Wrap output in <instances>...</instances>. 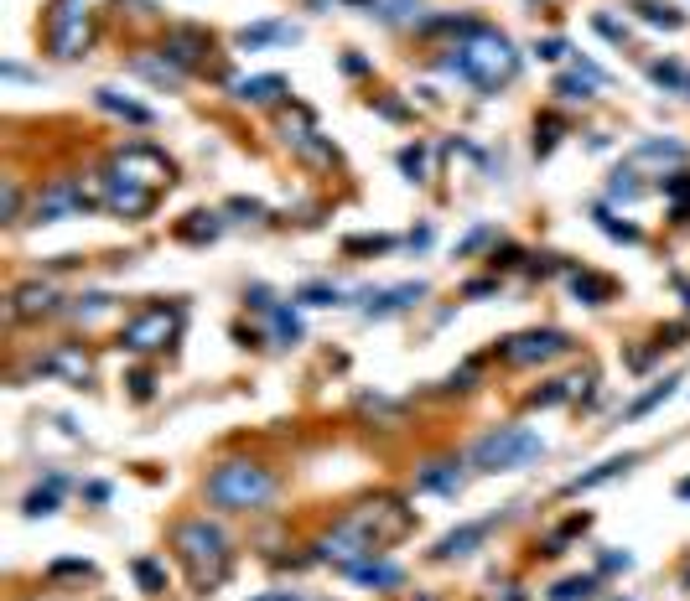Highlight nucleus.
<instances>
[{"label": "nucleus", "instance_id": "obj_1", "mask_svg": "<svg viewBox=\"0 0 690 601\" xmlns=\"http://www.w3.org/2000/svg\"><path fill=\"white\" fill-rule=\"evenodd\" d=\"M405 534H416V514L400 497H369V503L348 508L327 534L317 539V560H327L337 570H354L358 560L384 555Z\"/></svg>", "mask_w": 690, "mask_h": 601}, {"label": "nucleus", "instance_id": "obj_2", "mask_svg": "<svg viewBox=\"0 0 690 601\" xmlns=\"http://www.w3.org/2000/svg\"><path fill=\"white\" fill-rule=\"evenodd\" d=\"M171 182H177V166L167 161V150H156L146 141L120 145L109 156L105 177H99V187H105V213L109 218H125V223H141V218L156 213V203H161V192Z\"/></svg>", "mask_w": 690, "mask_h": 601}, {"label": "nucleus", "instance_id": "obj_3", "mask_svg": "<svg viewBox=\"0 0 690 601\" xmlns=\"http://www.w3.org/2000/svg\"><path fill=\"white\" fill-rule=\"evenodd\" d=\"M437 68L462 78L467 88H478V94H499V88H509L520 78V52H514V41L503 37L499 26L467 16V26L452 32V41L437 52Z\"/></svg>", "mask_w": 690, "mask_h": 601}, {"label": "nucleus", "instance_id": "obj_4", "mask_svg": "<svg viewBox=\"0 0 690 601\" xmlns=\"http://www.w3.org/2000/svg\"><path fill=\"white\" fill-rule=\"evenodd\" d=\"M171 550L182 560V570L192 576V591H203V596L213 586H224V576L234 565L229 534L218 524H208V518H177L171 524Z\"/></svg>", "mask_w": 690, "mask_h": 601}, {"label": "nucleus", "instance_id": "obj_5", "mask_svg": "<svg viewBox=\"0 0 690 601\" xmlns=\"http://www.w3.org/2000/svg\"><path fill=\"white\" fill-rule=\"evenodd\" d=\"M203 493L224 514H254V508H265L275 497V472L260 467V461H250V456H229V461H218L208 472Z\"/></svg>", "mask_w": 690, "mask_h": 601}, {"label": "nucleus", "instance_id": "obj_6", "mask_svg": "<svg viewBox=\"0 0 690 601\" xmlns=\"http://www.w3.org/2000/svg\"><path fill=\"white\" fill-rule=\"evenodd\" d=\"M109 0H52L47 5V52L58 62H78L99 37Z\"/></svg>", "mask_w": 690, "mask_h": 601}, {"label": "nucleus", "instance_id": "obj_7", "mask_svg": "<svg viewBox=\"0 0 690 601\" xmlns=\"http://www.w3.org/2000/svg\"><path fill=\"white\" fill-rule=\"evenodd\" d=\"M545 456V435L529 431V425H493V431H483L473 441V451L467 461L478 467V472H520L529 461H540Z\"/></svg>", "mask_w": 690, "mask_h": 601}, {"label": "nucleus", "instance_id": "obj_8", "mask_svg": "<svg viewBox=\"0 0 690 601\" xmlns=\"http://www.w3.org/2000/svg\"><path fill=\"white\" fill-rule=\"evenodd\" d=\"M88 207H105V187L84 182V177H52V182L32 197V223H63V218H84Z\"/></svg>", "mask_w": 690, "mask_h": 601}, {"label": "nucleus", "instance_id": "obj_9", "mask_svg": "<svg viewBox=\"0 0 690 601\" xmlns=\"http://www.w3.org/2000/svg\"><path fill=\"white\" fill-rule=\"evenodd\" d=\"M177 332H182V306L151 301V306H141L125 327H120V348L125 352H161V348L177 342Z\"/></svg>", "mask_w": 690, "mask_h": 601}, {"label": "nucleus", "instance_id": "obj_10", "mask_svg": "<svg viewBox=\"0 0 690 601\" xmlns=\"http://www.w3.org/2000/svg\"><path fill=\"white\" fill-rule=\"evenodd\" d=\"M571 348H576V342H571L561 327H535V332H514V337H503L499 358H503V363H514V369H535V363L566 358Z\"/></svg>", "mask_w": 690, "mask_h": 601}, {"label": "nucleus", "instance_id": "obj_11", "mask_svg": "<svg viewBox=\"0 0 690 601\" xmlns=\"http://www.w3.org/2000/svg\"><path fill=\"white\" fill-rule=\"evenodd\" d=\"M37 369H42L47 378H63V384H88V378H94V358H88L84 342H58L52 352L37 358Z\"/></svg>", "mask_w": 690, "mask_h": 601}, {"label": "nucleus", "instance_id": "obj_12", "mask_svg": "<svg viewBox=\"0 0 690 601\" xmlns=\"http://www.w3.org/2000/svg\"><path fill=\"white\" fill-rule=\"evenodd\" d=\"M130 73H135V78H146L151 88H167V94H177V88L188 83V68H177L161 47H141V52H130Z\"/></svg>", "mask_w": 690, "mask_h": 601}, {"label": "nucleus", "instance_id": "obj_13", "mask_svg": "<svg viewBox=\"0 0 690 601\" xmlns=\"http://www.w3.org/2000/svg\"><path fill=\"white\" fill-rule=\"evenodd\" d=\"M63 311V296L52 280H26V286L11 290V322H37V316H52Z\"/></svg>", "mask_w": 690, "mask_h": 601}, {"label": "nucleus", "instance_id": "obj_14", "mask_svg": "<svg viewBox=\"0 0 690 601\" xmlns=\"http://www.w3.org/2000/svg\"><path fill=\"white\" fill-rule=\"evenodd\" d=\"M467 461H457V456H437V461H426L416 472V493H437V497H457L462 482H467V472H462Z\"/></svg>", "mask_w": 690, "mask_h": 601}, {"label": "nucleus", "instance_id": "obj_15", "mask_svg": "<svg viewBox=\"0 0 690 601\" xmlns=\"http://www.w3.org/2000/svg\"><path fill=\"white\" fill-rule=\"evenodd\" d=\"M488 529H493V518H473V524H457L452 534H441L437 539V550H431V560H467L473 550H478L483 539H488Z\"/></svg>", "mask_w": 690, "mask_h": 601}, {"label": "nucleus", "instance_id": "obj_16", "mask_svg": "<svg viewBox=\"0 0 690 601\" xmlns=\"http://www.w3.org/2000/svg\"><path fill=\"white\" fill-rule=\"evenodd\" d=\"M426 296V280H405V286H390V290H369L363 296V316H395V311H410Z\"/></svg>", "mask_w": 690, "mask_h": 601}, {"label": "nucleus", "instance_id": "obj_17", "mask_svg": "<svg viewBox=\"0 0 690 601\" xmlns=\"http://www.w3.org/2000/svg\"><path fill=\"white\" fill-rule=\"evenodd\" d=\"M161 52H167L177 68H198L203 62V52H208V32H198V26H177V32H167V41H161Z\"/></svg>", "mask_w": 690, "mask_h": 601}, {"label": "nucleus", "instance_id": "obj_18", "mask_svg": "<svg viewBox=\"0 0 690 601\" xmlns=\"http://www.w3.org/2000/svg\"><path fill=\"white\" fill-rule=\"evenodd\" d=\"M633 461H639V456H633V451H623V456H607V461H597V467H586V472H576L571 482H566V497L592 493V487H603V482H612V477L633 472Z\"/></svg>", "mask_w": 690, "mask_h": 601}, {"label": "nucleus", "instance_id": "obj_19", "mask_svg": "<svg viewBox=\"0 0 690 601\" xmlns=\"http://www.w3.org/2000/svg\"><path fill=\"white\" fill-rule=\"evenodd\" d=\"M234 41H239L244 52H254V47H291V41H301V26H291V21H254V26H244Z\"/></svg>", "mask_w": 690, "mask_h": 601}, {"label": "nucleus", "instance_id": "obj_20", "mask_svg": "<svg viewBox=\"0 0 690 601\" xmlns=\"http://www.w3.org/2000/svg\"><path fill=\"white\" fill-rule=\"evenodd\" d=\"M286 94H291V83L281 78V73H254V78L234 83V99L239 104H281Z\"/></svg>", "mask_w": 690, "mask_h": 601}, {"label": "nucleus", "instance_id": "obj_21", "mask_svg": "<svg viewBox=\"0 0 690 601\" xmlns=\"http://www.w3.org/2000/svg\"><path fill=\"white\" fill-rule=\"evenodd\" d=\"M63 487H68V477H63V472H47L42 487H32V493H26L22 514H26V518H52L58 508H63Z\"/></svg>", "mask_w": 690, "mask_h": 601}, {"label": "nucleus", "instance_id": "obj_22", "mask_svg": "<svg viewBox=\"0 0 690 601\" xmlns=\"http://www.w3.org/2000/svg\"><path fill=\"white\" fill-rule=\"evenodd\" d=\"M94 104H99L105 114H120V120H130V124H156V109L125 99L120 88H94Z\"/></svg>", "mask_w": 690, "mask_h": 601}, {"label": "nucleus", "instance_id": "obj_23", "mask_svg": "<svg viewBox=\"0 0 690 601\" xmlns=\"http://www.w3.org/2000/svg\"><path fill=\"white\" fill-rule=\"evenodd\" d=\"M343 576L348 580H358V586H379V591H390V586H400V580H405V570H400V565H390V560H358L354 570H343Z\"/></svg>", "mask_w": 690, "mask_h": 601}, {"label": "nucleus", "instance_id": "obj_24", "mask_svg": "<svg viewBox=\"0 0 690 601\" xmlns=\"http://www.w3.org/2000/svg\"><path fill=\"white\" fill-rule=\"evenodd\" d=\"M171 233H177L182 244H213V239L224 233V218H218V213H203V207H198V213H188V218L171 228Z\"/></svg>", "mask_w": 690, "mask_h": 601}, {"label": "nucleus", "instance_id": "obj_25", "mask_svg": "<svg viewBox=\"0 0 690 601\" xmlns=\"http://www.w3.org/2000/svg\"><path fill=\"white\" fill-rule=\"evenodd\" d=\"M612 280L607 275H592V269H571V296L582 301V306H607L612 301Z\"/></svg>", "mask_w": 690, "mask_h": 601}, {"label": "nucleus", "instance_id": "obj_26", "mask_svg": "<svg viewBox=\"0 0 690 601\" xmlns=\"http://www.w3.org/2000/svg\"><path fill=\"white\" fill-rule=\"evenodd\" d=\"M586 373H566V378H550L545 389L529 394V405H540V410H550V405H566V399H576V394H586Z\"/></svg>", "mask_w": 690, "mask_h": 601}, {"label": "nucleus", "instance_id": "obj_27", "mask_svg": "<svg viewBox=\"0 0 690 601\" xmlns=\"http://www.w3.org/2000/svg\"><path fill=\"white\" fill-rule=\"evenodd\" d=\"M130 576H135V586H141L146 596H167V565L156 555H135L130 560Z\"/></svg>", "mask_w": 690, "mask_h": 601}, {"label": "nucleus", "instance_id": "obj_28", "mask_svg": "<svg viewBox=\"0 0 690 601\" xmlns=\"http://www.w3.org/2000/svg\"><path fill=\"white\" fill-rule=\"evenodd\" d=\"M597 88H603L597 78H586L582 68H571V73H561V78H556V88H550V94H556L561 104H586V99H597Z\"/></svg>", "mask_w": 690, "mask_h": 601}, {"label": "nucleus", "instance_id": "obj_29", "mask_svg": "<svg viewBox=\"0 0 690 601\" xmlns=\"http://www.w3.org/2000/svg\"><path fill=\"white\" fill-rule=\"evenodd\" d=\"M675 389H680V373H669V378H659V384H649V389L623 410V420H644V414H649V410H659V405H665Z\"/></svg>", "mask_w": 690, "mask_h": 601}, {"label": "nucleus", "instance_id": "obj_30", "mask_svg": "<svg viewBox=\"0 0 690 601\" xmlns=\"http://www.w3.org/2000/svg\"><path fill=\"white\" fill-rule=\"evenodd\" d=\"M301 316H296V306H286V301H275V311H271V337L281 342V348H296L301 342Z\"/></svg>", "mask_w": 690, "mask_h": 601}, {"label": "nucleus", "instance_id": "obj_31", "mask_svg": "<svg viewBox=\"0 0 690 601\" xmlns=\"http://www.w3.org/2000/svg\"><path fill=\"white\" fill-rule=\"evenodd\" d=\"M659 187H665V203L675 213V223H690V171H669Z\"/></svg>", "mask_w": 690, "mask_h": 601}, {"label": "nucleus", "instance_id": "obj_32", "mask_svg": "<svg viewBox=\"0 0 690 601\" xmlns=\"http://www.w3.org/2000/svg\"><path fill=\"white\" fill-rule=\"evenodd\" d=\"M592 218H597V228H603L607 239H618V244H644V233H639L633 223H623V218H618V213H612L607 203L592 207Z\"/></svg>", "mask_w": 690, "mask_h": 601}, {"label": "nucleus", "instance_id": "obj_33", "mask_svg": "<svg viewBox=\"0 0 690 601\" xmlns=\"http://www.w3.org/2000/svg\"><path fill=\"white\" fill-rule=\"evenodd\" d=\"M685 156H690V150L680 141H639V145H633V161H659V166L669 161V166H680Z\"/></svg>", "mask_w": 690, "mask_h": 601}, {"label": "nucleus", "instance_id": "obj_34", "mask_svg": "<svg viewBox=\"0 0 690 601\" xmlns=\"http://www.w3.org/2000/svg\"><path fill=\"white\" fill-rule=\"evenodd\" d=\"M639 197H644L639 171H633V166H618V171L607 177V203H639Z\"/></svg>", "mask_w": 690, "mask_h": 601}, {"label": "nucleus", "instance_id": "obj_35", "mask_svg": "<svg viewBox=\"0 0 690 601\" xmlns=\"http://www.w3.org/2000/svg\"><path fill=\"white\" fill-rule=\"evenodd\" d=\"M597 586H603V576H566L550 586V601H592Z\"/></svg>", "mask_w": 690, "mask_h": 601}, {"label": "nucleus", "instance_id": "obj_36", "mask_svg": "<svg viewBox=\"0 0 690 601\" xmlns=\"http://www.w3.org/2000/svg\"><path fill=\"white\" fill-rule=\"evenodd\" d=\"M633 11H639V21L665 26V32H680V26H685V16H680L675 5H665V0H633Z\"/></svg>", "mask_w": 690, "mask_h": 601}, {"label": "nucleus", "instance_id": "obj_37", "mask_svg": "<svg viewBox=\"0 0 690 601\" xmlns=\"http://www.w3.org/2000/svg\"><path fill=\"white\" fill-rule=\"evenodd\" d=\"M73 322H99V316H109V311H115V296H105V290H88V296H78V301H73Z\"/></svg>", "mask_w": 690, "mask_h": 601}, {"label": "nucleus", "instance_id": "obj_38", "mask_svg": "<svg viewBox=\"0 0 690 601\" xmlns=\"http://www.w3.org/2000/svg\"><path fill=\"white\" fill-rule=\"evenodd\" d=\"M291 301H296V306H343L348 296H343L337 286H322V280H312V286H301V290H296Z\"/></svg>", "mask_w": 690, "mask_h": 601}, {"label": "nucleus", "instance_id": "obj_39", "mask_svg": "<svg viewBox=\"0 0 690 601\" xmlns=\"http://www.w3.org/2000/svg\"><path fill=\"white\" fill-rule=\"evenodd\" d=\"M395 239L390 233H354V239H343V254H390Z\"/></svg>", "mask_w": 690, "mask_h": 601}, {"label": "nucleus", "instance_id": "obj_40", "mask_svg": "<svg viewBox=\"0 0 690 601\" xmlns=\"http://www.w3.org/2000/svg\"><path fill=\"white\" fill-rule=\"evenodd\" d=\"M649 78L659 83V88H669V94H675V88H690V73L680 62H649Z\"/></svg>", "mask_w": 690, "mask_h": 601}, {"label": "nucleus", "instance_id": "obj_41", "mask_svg": "<svg viewBox=\"0 0 690 601\" xmlns=\"http://www.w3.org/2000/svg\"><path fill=\"white\" fill-rule=\"evenodd\" d=\"M561 135H566V124L556 120V114H545V120H535V156H550Z\"/></svg>", "mask_w": 690, "mask_h": 601}, {"label": "nucleus", "instance_id": "obj_42", "mask_svg": "<svg viewBox=\"0 0 690 601\" xmlns=\"http://www.w3.org/2000/svg\"><path fill=\"white\" fill-rule=\"evenodd\" d=\"M400 171H405L410 182H426V171H431V156H426V145H405V150H400Z\"/></svg>", "mask_w": 690, "mask_h": 601}, {"label": "nucleus", "instance_id": "obj_43", "mask_svg": "<svg viewBox=\"0 0 690 601\" xmlns=\"http://www.w3.org/2000/svg\"><path fill=\"white\" fill-rule=\"evenodd\" d=\"M63 576H94V565H88V560H52V565H47V580H63Z\"/></svg>", "mask_w": 690, "mask_h": 601}, {"label": "nucleus", "instance_id": "obj_44", "mask_svg": "<svg viewBox=\"0 0 690 601\" xmlns=\"http://www.w3.org/2000/svg\"><path fill=\"white\" fill-rule=\"evenodd\" d=\"M0 218H5V223L22 218V187L16 182H5V192H0Z\"/></svg>", "mask_w": 690, "mask_h": 601}, {"label": "nucleus", "instance_id": "obj_45", "mask_svg": "<svg viewBox=\"0 0 690 601\" xmlns=\"http://www.w3.org/2000/svg\"><path fill=\"white\" fill-rule=\"evenodd\" d=\"M125 384H130V394H135V399L146 405L151 394H156V373H151V369H135V373L125 378Z\"/></svg>", "mask_w": 690, "mask_h": 601}, {"label": "nucleus", "instance_id": "obj_46", "mask_svg": "<svg viewBox=\"0 0 690 601\" xmlns=\"http://www.w3.org/2000/svg\"><path fill=\"white\" fill-rule=\"evenodd\" d=\"M224 213H234V218H244V223H250V218H265V203H254V197H229Z\"/></svg>", "mask_w": 690, "mask_h": 601}, {"label": "nucleus", "instance_id": "obj_47", "mask_svg": "<svg viewBox=\"0 0 690 601\" xmlns=\"http://www.w3.org/2000/svg\"><path fill=\"white\" fill-rule=\"evenodd\" d=\"M597 565H603V576H618V570H633V555L628 550H603Z\"/></svg>", "mask_w": 690, "mask_h": 601}, {"label": "nucleus", "instance_id": "obj_48", "mask_svg": "<svg viewBox=\"0 0 690 601\" xmlns=\"http://www.w3.org/2000/svg\"><path fill=\"white\" fill-rule=\"evenodd\" d=\"M244 301H250V311H265V316H271V311H275V290L271 286H250V290H244Z\"/></svg>", "mask_w": 690, "mask_h": 601}, {"label": "nucleus", "instance_id": "obj_49", "mask_svg": "<svg viewBox=\"0 0 690 601\" xmlns=\"http://www.w3.org/2000/svg\"><path fill=\"white\" fill-rule=\"evenodd\" d=\"M520 260H524L520 244H503V249H493V254H488V265H493V269H514Z\"/></svg>", "mask_w": 690, "mask_h": 601}, {"label": "nucleus", "instance_id": "obj_50", "mask_svg": "<svg viewBox=\"0 0 690 601\" xmlns=\"http://www.w3.org/2000/svg\"><path fill=\"white\" fill-rule=\"evenodd\" d=\"M566 52H571V47H566L561 37H545V41H535V58H540V62H561Z\"/></svg>", "mask_w": 690, "mask_h": 601}, {"label": "nucleus", "instance_id": "obj_51", "mask_svg": "<svg viewBox=\"0 0 690 601\" xmlns=\"http://www.w3.org/2000/svg\"><path fill=\"white\" fill-rule=\"evenodd\" d=\"M488 239H493V223H478V228H473V233H467V239L457 244V254H473V249H483Z\"/></svg>", "mask_w": 690, "mask_h": 601}, {"label": "nucleus", "instance_id": "obj_52", "mask_svg": "<svg viewBox=\"0 0 690 601\" xmlns=\"http://www.w3.org/2000/svg\"><path fill=\"white\" fill-rule=\"evenodd\" d=\"M592 26H597V32H603L607 41H618V47H623V41H628V26H618V21H612V16H592Z\"/></svg>", "mask_w": 690, "mask_h": 601}, {"label": "nucleus", "instance_id": "obj_53", "mask_svg": "<svg viewBox=\"0 0 690 601\" xmlns=\"http://www.w3.org/2000/svg\"><path fill=\"white\" fill-rule=\"evenodd\" d=\"M473 373H478V369L467 363V369H457L452 378H446V384H441V389H473Z\"/></svg>", "mask_w": 690, "mask_h": 601}, {"label": "nucleus", "instance_id": "obj_54", "mask_svg": "<svg viewBox=\"0 0 690 601\" xmlns=\"http://www.w3.org/2000/svg\"><path fill=\"white\" fill-rule=\"evenodd\" d=\"M84 497L88 503H109V482H84Z\"/></svg>", "mask_w": 690, "mask_h": 601}, {"label": "nucleus", "instance_id": "obj_55", "mask_svg": "<svg viewBox=\"0 0 690 601\" xmlns=\"http://www.w3.org/2000/svg\"><path fill=\"white\" fill-rule=\"evenodd\" d=\"M467 301H478V296H493V280H473V286H462Z\"/></svg>", "mask_w": 690, "mask_h": 601}, {"label": "nucleus", "instance_id": "obj_56", "mask_svg": "<svg viewBox=\"0 0 690 601\" xmlns=\"http://www.w3.org/2000/svg\"><path fill=\"white\" fill-rule=\"evenodd\" d=\"M250 601H307L301 591H265V596H250Z\"/></svg>", "mask_w": 690, "mask_h": 601}, {"label": "nucleus", "instance_id": "obj_57", "mask_svg": "<svg viewBox=\"0 0 690 601\" xmlns=\"http://www.w3.org/2000/svg\"><path fill=\"white\" fill-rule=\"evenodd\" d=\"M379 114H384V120H405V104H395V99H384V104H379Z\"/></svg>", "mask_w": 690, "mask_h": 601}, {"label": "nucleus", "instance_id": "obj_58", "mask_svg": "<svg viewBox=\"0 0 690 601\" xmlns=\"http://www.w3.org/2000/svg\"><path fill=\"white\" fill-rule=\"evenodd\" d=\"M426 244H431V223H420L416 233H410V249H426Z\"/></svg>", "mask_w": 690, "mask_h": 601}, {"label": "nucleus", "instance_id": "obj_59", "mask_svg": "<svg viewBox=\"0 0 690 601\" xmlns=\"http://www.w3.org/2000/svg\"><path fill=\"white\" fill-rule=\"evenodd\" d=\"M675 286H680V296H685V311H690V280H680V275H675Z\"/></svg>", "mask_w": 690, "mask_h": 601}, {"label": "nucleus", "instance_id": "obj_60", "mask_svg": "<svg viewBox=\"0 0 690 601\" xmlns=\"http://www.w3.org/2000/svg\"><path fill=\"white\" fill-rule=\"evenodd\" d=\"M675 493H680V497H685V503H690V477H685V482H680V487H675Z\"/></svg>", "mask_w": 690, "mask_h": 601}, {"label": "nucleus", "instance_id": "obj_61", "mask_svg": "<svg viewBox=\"0 0 690 601\" xmlns=\"http://www.w3.org/2000/svg\"><path fill=\"white\" fill-rule=\"evenodd\" d=\"M685 586H690V576H685Z\"/></svg>", "mask_w": 690, "mask_h": 601}, {"label": "nucleus", "instance_id": "obj_62", "mask_svg": "<svg viewBox=\"0 0 690 601\" xmlns=\"http://www.w3.org/2000/svg\"><path fill=\"white\" fill-rule=\"evenodd\" d=\"M420 601H426V596H420Z\"/></svg>", "mask_w": 690, "mask_h": 601}]
</instances>
